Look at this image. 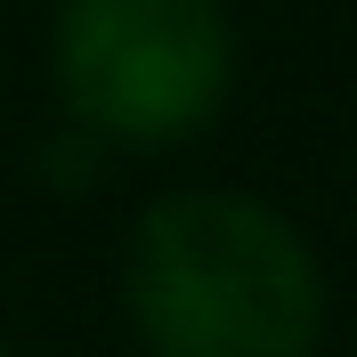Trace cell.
Returning a JSON list of instances; mask_svg holds the SVG:
<instances>
[{"label":"cell","mask_w":357,"mask_h":357,"mask_svg":"<svg viewBox=\"0 0 357 357\" xmlns=\"http://www.w3.org/2000/svg\"><path fill=\"white\" fill-rule=\"evenodd\" d=\"M138 357H317L333 276L309 227L252 187H162L122 236Z\"/></svg>","instance_id":"6da1fadb"},{"label":"cell","mask_w":357,"mask_h":357,"mask_svg":"<svg viewBox=\"0 0 357 357\" xmlns=\"http://www.w3.org/2000/svg\"><path fill=\"white\" fill-rule=\"evenodd\" d=\"M49 82L89 146L178 155L236 98V17L227 0H57Z\"/></svg>","instance_id":"7a4b0ae2"},{"label":"cell","mask_w":357,"mask_h":357,"mask_svg":"<svg viewBox=\"0 0 357 357\" xmlns=\"http://www.w3.org/2000/svg\"><path fill=\"white\" fill-rule=\"evenodd\" d=\"M0 357H17V349H8V341H0Z\"/></svg>","instance_id":"3957f363"}]
</instances>
